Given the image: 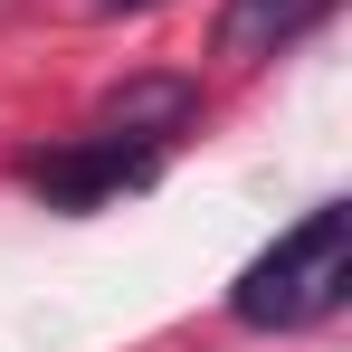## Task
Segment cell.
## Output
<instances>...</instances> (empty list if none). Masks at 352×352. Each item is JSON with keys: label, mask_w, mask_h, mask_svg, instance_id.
Masks as SVG:
<instances>
[{"label": "cell", "mask_w": 352, "mask_h": 352, "mask_svg": "<svg viewBox=\"0 0 352 352\" xmlns=\"http://www.w3.org/2000/svg\"><path fill=\"white\" fill-rule=\"evenodd\" d=\"M352 295V210L314 200L267 257H248V276L229 286V314L248 333H305Z\"/></svg>", "instance_id": "cell-1"}, {"label": "cell", "mask_w": 352, "mask_h": 352, "mask_svg": "<svg viewBox=\"0 0 352 352\" xmlns=\"http://www.w3.org/2000/svg\"><path fill=\"white\" fill-rule=\"evenodd\" d=\"M19 181H29L48 210H105L124 190H153V181H162V143H133V133L38 143V153H19Z\"/></svg>", "instance_id": "cell-2"}, {"label": "cell", "mask_w": 352, "mask_h": 352, "mask_svg": "<svg viewBox=\"0 0 352 352\" xmlns=\"http://www.w3.org/2000/svg\"><path fill=\"white\" fill-rule=\"evenodd\" d=\"M190 115H200L190 76H124V86L96 96V133H133V143H172Z\"/></svg>", "instance_id": "cell-3"}, {"label": "cell", "mask_w": 352, "mask_h": 352, "mask_svg": "<svg viewBox=\"0 0 352 352\" xmlns=\"http://www.w3.org/2000/svg\"><path fill=\"white\" fill-rule=\"evenodd\" d=\"M324 10H333V0H229V10H219V58L257 67V58H276L286 38H305Z\"/></svg>", "instance_id": "cell-4"}, {"label": "cell", "mask_w": 352, "mask_h": 352, "mask_svg": "<svg viewBox=\"0 0 352 352\" xmlns=\"http://www.w3.org/2000/svg\"><path fill=\"white\" fill-rule=\"evenodd\" d=\"M96 19H133V10H162V0H86Z\"/></svg>", "instance_id": "cell-5"}]
</instances>
